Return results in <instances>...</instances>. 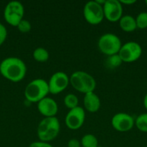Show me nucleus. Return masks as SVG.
<instances>
[{
	"label": "nucleus",
	"mask_w": 147,
	"mask_h": 147,
	"mask_svg": "<svg viewBox=\"0 0 147 147\" xmlns=\"http://www.w3.org/2000/svg\"><path fill=\"white\" fill-rule=\"evenodd\" d=\"M27 73V66L23 60L17 57H8L0 63V74L10 81L18 83Z\"/></svg>",
	"instance_id": "obj_1"
},
{
	"label": "nucleus",
	"mask_w": 147,
	"mask_h": 147,
	"mask_svg": "<svg viewBox=\"0 0 147 147\" xmlns=\"http://www.w3.org/2000/svg\"><path fill=\"white\" fill-rule=\"evenodd\" d=\"M60 122L56 116L44 118L40 121L37 128L39 140L47 143L54 140L60 132Z\"/></svg>",
	"instance_id": "obj_2"
},
{
	"label": "nucleus",
	"mask_w": 147,
	"mask_h": 147,
	"mask_svg": "<svg viewBox=\"0 0 147 147\" xmlns=\"http://www.w3.org/2000/svg\"><path fill=\"white\" fill-rule=\"evenodd\" d=\"M69 82L75 90L84 94L94 92L96 88V80L93 76L82 70L72 73L69 77Z\"/></svg>",
	"instance_id": "obj_3"
},
{
	"label": "nucleus",
	"mask_w": 147,
	"mask_h": 147,
	"mask_svg": "<svg viewBox=\"0 0 147 147\" xmlns=\"http://www.w3.org/2000/svg\"><path fill=\"white\" fill-rule=\"evenodd\" d=\"M24 93L28 101L37 103L49 93L48 82L42 78L34 79L26 86Z\"/></svg>",
	"instance_id": "obj_4"
},
{
	"label": "nucleus",
	"mask_w": 147,
	"mask_h": 147,
	"mask_svg": "<svg viewBox=\"0 0 147 147\" xmlns=\"http://www.w3.org/2000/svg\"><path fill=\"white\" fill-rule=\"evenodd\" d=\"M97 45L99 51L108 56L118 54L122 46L120 39L113 33L102 34L98 40Z\"/></svg>",
	"instance_id": "obj_5"
},
{
	"label": "nucleus",
	"mask_w": 147,
	"mask_h": 147,
	"mask_svg": "<svg viewBox=\"0 0 147 147\" xmlns=\"http://www.w3.org/2000/svg\"><path fill=\"white\" fill-rule=\"evenodd\" d=\"M24 14V6L18 1H10L4 9V18L6 22L13 27H17L23 20Z\"/></svg>",
	"instance_id": "obj_6"
},
{
	"label": "nucleus",
	"mask_w": 147,
	"mask_h": 147,
	"mask_svg": "<svg viewBox=\"0 0 147 147\" xmlns=\"http://www.w3.org/2000/svg\"><path fill=\"white\" fill-rule=\"evenodd\" d=\"M83 15L89 24L97 25L102 22L104 17L103 7L96 1H87L83 9Z\"/></svg>",
	"instance_id": "obj_7"
},
{
	"label": "nucleus",
	"mask_w": 147,
	"mask_h": 147,
	"mask_svg": "<svg viewBox=\"0 0 147 147\" xmlns=\"http://www.w3.org/2000/svg\"><path fill=\"white\" fill-rule=\"evenodd\" d=\"M118 55L122 62L132 63L140 58L142 55V47L136 42H127L122 45Z\"/></svg>",
	"instance_id": "obj_8"
},
{
	"label": "nucleus",
	"mask_w": 147,
	"mask_h": 147,
	"mask_svg": "<svg viewBox=\"0 0 147 147\" xmlns=\"http://www.w3.org/2000/svg\"><path fill=\"white\" fill-rule=\"evenodd\" d=\"M69 83V77L66 73L62 71L56 72L52 75L48 82L49 93L53 95L59 94L68 87Z\"/></svg>",
	"instance_id": "obj_9"
},
{
	"label": "nucleus",
	"mask_w": 147,
	"mask_h": 147,
	"mask_svg": "<svg viewBox=\"0 0 147 147\" xmlns=\"http://www.w3.org/2000/svg\"><path fill=\"white\" fill-rule=\"evenodd\" d=\"M85 121V110L77 106L69 110L65 117V124L71 130H77L83 126Z\"/></svg>",
	"instance_id": "obj_10"
},
{
	"label": "nucleus",
	"mask_w": 147,
	"mask_h": 147,
	"mask_svg": "<svg viewBox=\"0 0 147 147\" xmlns=\"http://www.w3.org/2000/svg\"><path fill=\"white\" fill-rule=\"evenodd\" d=\"M135 124L133 117L126 113H118L112 116L111 125L115 130L119 132H127L133 129Z\"/></svg>",
	"instance_id": "obj_11"
},
{
	"label": "nucleus",
	"mask_w": 147,
	"mask_h": 147,
	"mask_svg": "<svg viewBox=\"0 0 147 147\" xmlns=\"http://www.w3.org/2000/svg\"><path fill=\"white\" fill-rule=\"evenodd\" d=\"M104 17L110 22H118L122 16V6L119 0H105L102 6Z\"/></svg>",
	"instance_id": "obj_12"
},
{
	"label": "nucleus",
	"mask_w": 147,
	"mask_h": 147,
	"mask_svg": "<svg viewBox=\"0 0 147 147\" xmlns=\"http://www.w3.org/2000/svg\"><path fill=\"white\" fill-rule=\"evenodd\" d=\"M37 108L39 113L46 117H55L57 114L59 107L54 99L46 97L37 103Z\"/></svg>",
	"instance_id": "obj_13"
},
{
	"label": "nucleus",
	"mask_w": 147,
	"mask_h": 147,
	"mask_svg": "<svg viewBox=\"0 0 147 147\" xmlns=\"http://www.w3.org/2000/svg\"><path fill=\"white\" fill-rule=\"evenodd\" d=\"M83 103L85 110L90 113L98 111L101 106L100 99L95 92H90L84 94Z\"/></svg>",
	"instance_id": "obj_14"
},
{
	"label": "nucleus",
	"mask_w": 147,
	"mask_h": 147,
	"mask_svg": "<svg viewBox=\"0 0 147 147\" xmlns=\"http://www.w3.org/2000/svg\"><path fill=\"white\" fill-rule=\"evenodd\" d=\"M119 25L121 30L127 32H133L137 29L135 18L129 14L122 16L119 20Z\"/></svg>",
	"instance_id": "obj_15"
},
{
	"label": "nucleus",
	"mask_w": 147,
	"mask_h": 147,
	"mask_svg": "<svg viewBox=\"0 0 147 147\" xmlns=\"http://www.w3.org/2000/svg\"><path fill=\"white\" fill-rule=\"evenodd\" d=\"M49 55L48 51L44 47H37L35 50L33 51V57L37 62L39 63H44L46 62L49 58Z\"/></svg>",
	"instance_id": "obj_16"
},
{
	"label": "nucleus",
	"mask_w": 147,
	"mask_h": 147,
	"mask_svg": "<svg viewBox=\"0 0 147 147\" xmlns=\"http://www.w3.org/2000/svg\"><path fill=\"white\" fill-rule=\"evenodd\" d=\"M81 146L82 147H97L98 140L96 136L91 134H87L82 136L80 141Z\"/></svg>",
	"instance_id": "obj_17"
},
{
	"label": "nucleus",
	"mask_w": 147,
	"mask_h": 147,
	"mask_svg": "<svg viewBox=\"0 0 147 147\" xmlns=\"http://www.w3.org/2000/svg\"><path fill=\"white\" fill-rule=\"evenodd\" d=\"M122 61L118 54L108 56L105 60V65L108 68L115 69L122 64Z\"/></svg>",
	"instance_id": "obj_18"
},
{
	"label": "nucleus",
	"mask_w": 147,
	"mask_h": 147,
	"mask_svg": "<svg viewBox=\"0 0 147 147\" xmlns=\"http://www.w3.org/2000/svg\"><path fill=\"white\" fill-rule=\"evenodd\" d=\"M63 103H64L66 107L71 110V109H73L79 106H78L79 99H78L77 96L74 93H69L63 98Z\"/></svg>",
	"instance_id": "obj_19"
},
{
	"label": "nucleus",
	"mask_w": 147,
	"mask_h": 147,
	"mask_svg": "<svg viewBox=\"0 0 147 147\" xmlns=\"http://www.w3.org/2000/svg\"><path fill=\"white\" fill-rule=\"evenodd\" d=\"M135 125L138 130L147 133V113L140 114L135 120Z\"/></svg>",
	"instance_id": "obj_20"
},
{
	"label": "nucleus",
	"mask_w": 147,
	"mask_h": 147,
	"mask_svg": "<svg viewBox=\"0 0 147 147\" xmlns=\"http://www.w3.org/2000/svg\"><path fill=\"white\" fill-rule=\"evenodd\" d=\"M135 22H136L137 28L141 30L147 28V12L146 11H142L140 12L135 17Z\"/></svg>",
	"instance_id": "obj_21"
},
{
	"label": "nucleus",
	"mask_w": 147,
	"mask_h": 147,
	"mask_svg": "<svg viewBox=\"0 0 147 147\" xmlns=\"http://www.w3.org/2000/svg\"><path fill=\"white\" fill-rule=\"evenodd\" d=\"M17 27L20 32L27 33L29 32L31 30L32 25L28 20H26L23 19L22 20L20 21V22L19 23L18 25L17 26Z\"/></svg>",
	"instance_id": "obj_22"
},
{
	"label": "nucleus",
	"mask_w": 147,
	"mask_h": 147,
	"mask_svg": "<svg viewBox=\"0 0 147 147\" xmlns=\"http://www.w3.org/2000/svg\"><path fill=\"white\" fill-rule=\"evenodd\" d=\"M7 37V30L5 26L0 22V46L2 45Z\"/></svg>",
	"instance_id": "obj_23"
},
{
	"label": "nucleus",
	"mask_w": 147,
	"mask_h": 147,
	"mask_svg": "<svg viewBox=\"0 0 147 147\" xmlns=\"http://www.w3.org/2000/svg\"><path fill=\"white\" fill-rule=\"evenodd\" d=\"M29 147H53L51 144L47 142H41V141H38V142H34L30 144Z\"/></svg>",
	"instance_id": "obj_24"
},
{
	"label": "nucleus",
	"mask_w": 147,
	"mask_h": 147,
	"mask_svg": "<svg viewBox=\"0 0 147 147\" xmlns=\"http://www.w3.org/2000/svg\"><path fill=\"white\" fill-rule=\"evenodd\" d=\"M67 147H81V142L76 139H71L68 142Z\"/></svg>",
	"instance_id": "obj_25"
},
{
	"label": "nucleus",
	"mask_w": 147,
	"mask_h": 147,
	"mask_svg": "<svg viewBox=\"0 0 147 147\" xmlns=\"http://www.w3.org/2000/svg\"><path fill=\"white\" fill-rule=\"evenodd\" d=\"M120 2L122 4H125V5H131L136 2L135 0H119Z\"/></svg>",
	"instance_id": "obj_26"
},
{
	"label": "nucleus",
	"mask_w": 147,
	"mask_h": 147,
	"mask_svg": "<svg viewBox=\"0 0 147 147\" xmlns=\"http://www.w3.org/2000/svg\"><path fill=\"white\" fill-rule=\"evenodd\" d=\"M143 103H144V107H145V109L147 110V93L145 95V96H144V101H143Z\"/></svg>",
	"instance_id": "obj_27"
},
{
	"label": "nucleus",
	"mask_w": 147,
	"mask_h": 147,
	"mask_svg": "<svg viewBox=\"0 0 147 147\" xmlns=\"http://www.w3.org/2000/svg\"><path fill=\"white\" fill-rule=\"evenodd\" d=\"M145 3H146V6H147V0H146Z\"/></svg>",
	"instance_id": "obj_28"
},
{
	"label": "nucleus",
	"mask_w": 147,
	"mask_h": 147,
	"mask_svg": "<svg viewBox=\"0 0 147 147\" xmlns=\"http://www.w3.org/2000/svg\"><path fill=\"white\" fill-rule=\"evenodd\" d=\"M97 147H103V146H97Z\"/></svg>",
	"instance_id": "obj_29"
},
{
	"label": "nucleus",
	"mask_w": 147,
	"mask_h": 147,
	"mask_svg": "<svg viewBox=\"0 0 147 147\" xmlns=\"http://www.w3.org/2000/svg\"><path fill=\"white\" fill-rule=\"evenodd\" d=\"M145 147H147V146H145Z\"/></svg>",
	"instance_id": "obj_30"
}]
</instances>
